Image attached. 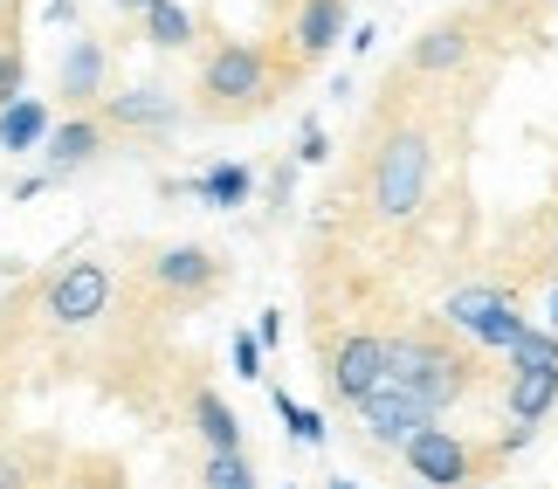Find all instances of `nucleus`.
<instances>
[{
  "label": "nucleus",
  "mask_w": 558,
  "mask_h": 489,
  "mask_svg": "<svg viewBox=\"0 0 558 489\" xmlns=\"http://www.w3.org/2000/svg\"><path fill=\"white\" fill-rule=\"evenodd\" d=\"M510 420H524V428H538V420L558 407V366H518L510 372V393H504Z\"/></svg>",
  "instance_id": "obj_16"
},
{
  "label": "nucleus",
  "mask_w": 558,
  "mask_h": 489,
  "mask_svg": "<svg viewBox=\"0 0 558 489\" xmlns=\"http://www.w3.org/2000/svg\"><path fill=\"white\" fill-rule=\"evenodd\" d=\"M97 111H104V124H111L118 138H132V145H159V138H173L186 124V103L166 90V83H118Z\"/></svg>",
  "instance_id": "obj_8"
},
{
  "label": "nucleus",
  "mask_w": 558,
  "mask_h": 489,
  "mask_svg": "<svg viewBox=\"0 0 558 489\" xmlns=\"http://www.w3.org/2000/svg\"><path fill=\"white\" fill-rule=\"evenodd\" d=\"M0 489H41V476H35V462H28L21 441H0Z\"/></svg>",
  "instance_id": "obj_23"
},
{
  "label": "nucleus",
  "mask_w": 558,
  "mask_h": 489,
  "mask_svg": "<svg viewBox=\"0 0 558 489\" xmlns=\"http://www.w3.org/2000/svg\"><path fill=\"white\" fill-rule=\"evenodd\" d=\"M359 428H366V441H379V449H407V441H414L421 428H435V407H427L421 393H407L400 379H386V387H373L366 400H359Z\"/></svg>",
  "instance_id": "obj_11"
},
{
  "label": "nucleus",
  "mask_w": 558,
  "mask_h": 489,
  "mask_svg": "<svg viewBox=\"0 0 558 489\" xmlns=\"http://www.w3.org/2000/svg\"><path fill=\"white\" fill-rule=\"evenodd\" d=\"M186 428L201 435L207 449H248V441H242V414H234L214 387H193L186 393Z\"/></svg>",
  "instance_id": "obj_15"
},
{
  "label": "nucleus",
  "mask_w": 558,
  "mask_h": 489,
  "mask_svg": "<svg viewBox=\"0 0 558 489\" xmlns=\"http://www.w3.org/2000/svg\"><path fill=\"white\" fill-rule=\"evenodd\" d=\"M400 462H407V476L427 482V489H476V482L497 476L504 455H497V449H476L469 435H448L441 420H435V428H421V435L400 449Z\"/></svg>",
  "instance_id": "obj_5"
},
{
  "label": "nucleus",
  "mask_w": 558,
  "mask_h": 489,
  "mask_svg": "<svg viewBox=\"0 0 558 489\" xmlns=\"http://www.w3.org/2000/svg\"><path fill=\"white\" fill-rule=\"evenodd\" d=\"M21 90H28V49H21V41H0V111H8Z\"/></svg>",
  "instance_id": "obj_22"
},
{
  "label": "nucleus",
  "mask_w": 558,
  "mask_h": 489,
  "mask_svg": "<svg viewBox=\"0 0 558 489\" xmlns=\"http://www.w3.org/2000/svg\"><path fill=\"white\" fill-rule=\"evenodd\" d=\"M111 262H97V255H70V262H56L49 276L35 283V310L49 317L56 331H97L104 310H111Z\"/></svg>",
  "instance_id": "obj_4"
},
{
  "label": "nucleus",
  "mask_w": 558,
  "mask_h": 489,
  "mask_svg": "<svg viewBox=\"0 0 558 489\" xmlns=\"http://www.w3.org/2000/svg\"><path fill=\"white\" fill-rule=\"evenodd\" d=\"M386 366H393L400 387L421 393L435 414H448L476 387V358H469V345H456V331H448L441 317H427L414 331H386Z\"/></svg>",
  "instance_id": "obj_2"
},
{
  "label": "nucleus",
  "mask_w": 558,
  "mask_h": 489,
  "mask_svg": "<svg viewBox=\"0 0 558 489\" xmlns=\"http://www.w3.org/2000/svg\"><path fill=\"white\" fill-rule=\"evenodd\" d=\"M145 283H153L159 304H207L228 283V262L207 242H166L145 255Z\"/></svg>",
  "instance_id": "obj_7"
},
{
  "label": "nucleus",
  "mask_w": 558,
  "mask_h": 489,
  "mask_svg": "<svg viewBox=\"0 0 558 489\" xmlns=\"http://www.w3.org/2000/svg\"><path fill=\"white\" fill-rule=\"evenodd\" d=\"M304 70V62H290V56H276V49H263V41H214L207 49V62H201V83H193V103H201V118H221V124H234V118H255V111H269L276 97L290 90V76Z\"/></svg>",
  "instance_id": "obj_1"
},
{
  "label": "nucleus",
  "mask_w": 558,
  "mask_h": 489,
  "mask_svg": "<svg viewBox=\"0 0 558 489\" xmlns=\"http://www.w3.org/2000/svg\"><path fill=\"white\" fill-rule=\"evenodd\" d=\"M435 194V138L427 124H393L373 152V221L407 228Z\"/></svg>",
  "instance_id": "obj_3"
},
{
  "label": "nucleus",
  "mask_w": 558,
  "mask_h": 489,
  "mask_svg": "<svg viewBox=\"0 0 558 489\" xmlns=\"http://www.w3.org/2000/svg\"><path fill=\"white\" fill-rule=\"evenodd\" d=\"M317 159H331V138L317 132V124H304V145H296V166H317Z\"/></svg>",
  "instance_id": "obj_27"
},
{
  "label": "nucleus",
  "mask_w": 558,
  "mask_h": 489,
  "mask_svg": "<svg viewBox=\"0 0 558 489\" xmlns=\"http://www.w3.org/2000/svg\"><path fill=\"white\" fill-rule=\"evenodd\" d=\"M228 358H234V372H242V379H263V338H255V331H234Z\"/></svg>",
  "instance_id": "obj_25"
},
{
  "label": "nucleus",
  "mask_w": 558,
  "mask_h": 489,
  "mask_svg": "<svg viewBox=\"0 0 558 489\" xmlns=\"http://www.w3.org/2000/svg\"><path fill=\"white\" fill-rule=\"evenodd\" d=\"M345 28H352V8H345V0H296L290 35H283V56L290 62H317V56L338 49V35H345Z\"/></svg>",
  "instance_id": "obj_14"
},
{
  "label": "nucleus",
  "mask_w": 558,
  "mask_h": 489,
  "mask_svg": "<svg viewBox=\"0 0 558 489\" xmlns=\"http://www.w3.org/2000/svg\"><path fill=\"white\" fill-rule=\"evenodd\" d=\"M296 173H304V166H296V152H290V159H283V166H276V173H269V186H263V200H269V207H283V200L296 194Z\"/></svg>",
  "instance_id": "obj_26"
},
{
  "label": "nucleus",
  "mask_w": 558,
  "mask_h": 489,
  "mask_svg": "<svg viewBox=\"0 0 558 489\" xmlns=\"http://www.w3.org/2000/svg\"><path fill=\"white\" fill-rule=\"evenodd\" d=\"M118 8H124V14H132V21H138L145 8H153V0H118Z\"/></svg>",
  "instance_id": "obj_28"
},
{
  "label": "nucleus",
  "mask_w": 558,
  "mask_h": 489,
  "mask_svg": "<svg viewBox=\"0 0 558 489\" xmlns=\"http://www.w3.org/2000/svg\"><path fill=\"white\" fill-rule=\"evenodd\" d=\"M551 331H558V290H551Z\"/></svg>",
  "instance_id": "obj_29"
},
{
  "label": "nucleus",
  "mask_w": 558,
  "mask_h": 489,
  "mask_svg": "<svg viewBox=\"0 0 558 489\" xmlns=\"http://www.w3.org/2000/svg\"><path fill=\"white\" fill-rule=\"evenodd\" d=\"M201 489H263L248 449H207L201 455Z\"/></svg>",
  "instance_id": "obj_20"
},
{
  "label": "nucleus",
  "mask_w": 558,
  "mask_h": 489,
  "mask_svg": "<svg viewBox=\"0 0 558 489\" xmlns=\"http://www.w3.org/2000/svg\"><path fill=\"white\" fill-rule=\"evenodd\" d=\"M49 103L41 97H14L8 111H0V145H8V152H41V138H49Z\"/></svg>",
  "instance_id": "obj_18"
},
{
  "label": "nucleus",
  "mask_w": 558,
  "mask_h": 489,
  "mask_svg": "<svg viewBox=\"0 0 558 489\" xmlns=\"http://www.w3.org/2000/svg\"><path fill=\"white\" fill-rule=\"evenodd\" d=\"M476 14H441V21H427V28L407 41V56H400V76H421V83H441V76H462L469 62H476Z\"/></svg>",
  "instance_id": "obj_9"
},
{
  "label": "nucleus",
  "mask_w": 558,
  "mask_h": 489,
  "mask_svg": "<svg viewBox=\"0 0 558 489\" xmlns=\"http://www.w3.org/2000/svg\"><path fill=\"white\" fill-rule=\"evenodd\" d=\"M325 379H331L338 407H359L373 387H386L393 379V366H386V331H345L325 352Z\"/></svg>",
  "instance_id": "obj_10"
},
{
  "label": "nucleus",
  "mask_w": 558,
  "mask_h": 489,
  "mask_svg": "<svg viewBox=\"0 0 558 489\" xmlns=\"http://www.w3.org/2000/svg\"><path fill=\"white\" fill-rule=\"evenodd\" d=\"M186 194L207 200V207H242V200L255 194V173H248L242 159H221V166H207L201 180H186Z\"/></svg>",
  "instance_id": "obj_19"
},
{
  "label": "nucleus",
  "mask_w": 558,
  "mask_h": 489,
  "mask_svg": "<svg viewBox=\"0 0 558 489\" xmlns=\"http://www.w3.org/2000/svg\"><path fill=\"white\" fill-rule=\"evenodd\" d=\"M111 145H118V132L104 124V111H76V118L49 124V138H41V159H49L56 180H76V173H90V166L111 152Z\"/></svg>",
  "instance_id": "obj_12"
},
{
  "label": "nucleus",
  "mask_w": 558,
  "mask_h": 489,
  "mask_svg": "<svg viewBox=\"0 0 558 489\" xmlns=\"http://www.w3.org/2000/svg\"><path fill=\"white\" fill-rule=\"evenodd\" d=\"M138 35L153 41V49H193V41H201V21H193V8H180V0H153V8L138 14Z\"/></svg>",
  "instance_id": "obj_17"
},
{
  "label": "nucleus",
  "mask_w": 558,
  "mask_h": 489,
  "mask_svg": "<svg viewBox=\"0 0 558 489\" xmlns=\"http://www.w3.org/2000/svg\"><path fill=\"white\" fill-rule=\"evenodd\" d=\"M276 414L290 420V435L304 441V449H317V441H325V414H311V407H296L290 393H276Z\"/></svg>",
  "instance_id": "obj_24"
},
{
  "label": "nucleus",
  "mask_w": 558,
  "mask_h": 489,
  "mask_svg": "<svg viewBox=\"0 0 558 489\" xmlns=\"http://www.w3.org/2000/svg\"><path fill=\"white\" fill-rule=\"evenodd\" d=\"M441 325H448V331H462L476 352H497V358H504V352L524 338L531 310H524L510 290H497V283H469V290H456V296L441 304Z\"/></svg>",
  "instance_id": "obj_6"
},
{
  "label": "nucleus",
  "mask_w": 558,
  "mask_h": 489,
  "mask_svg": "<svg viewBox=\"0 0 558 489\" xmlns=\"http://www.w3.org/2000/svg\"><path fill=\"white\" fill-rule=\"evenodd\" d=\"M111 49H104L97 35H76L70 49H62V70H56V97L70 103V111H97L104 97H111Z\"/></svg>",
  "instance_id": "obj_13"
},
{
  "label": "nucleus",
  "mask_w": 558,
  "mask_h": 489,
  "mask_svg": "<svg viewBox=\"0 0 558 489\" xmlns=\"http://www.w3.org/2000/svg\"><path fill=\"white\" fill-rule=\"evenodd\" d=\"M551 262H558V235H551Z\"/></svg>",
  "instance_id": "obj_30"
},
{
  "label": "nucleus",
  "mask_w": 558,
  "mask_h": 489,
  "mask_svg": "<svg viewBox=\"0 0 558 489\" xmlns=\"http://www.w3.org/2000/svg\"><path fill=\"white\" fill-rule=\"evenodd\" d=\"M8 8H14V0H0V14H8Z\"/></svg>",
  "instance_id": "obj_31"
},
{
  "label": "nucleus",
  "mask_w": 558,
  "mask_h": 489,
  "mask_svg": "<svg viewBox=\"0 0 558 489\" xmlns=\"http://www.w3.org/2000/svg\"><path fill=\"white\" fill-rule=\"evenodd\" d=\"M510 358V372L518 366H558V331H538V325H524V338L504 352Z\"/></svg>",
  "instance_id": "obj_21"
}]
</instances>
